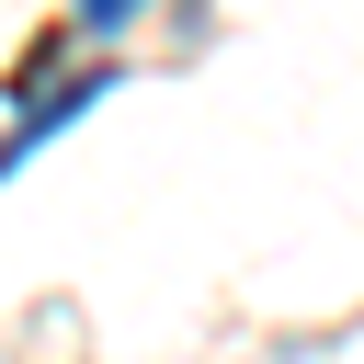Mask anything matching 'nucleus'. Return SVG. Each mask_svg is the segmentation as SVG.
<instances>
[{
    "mask_svg": "<svg viewBox=\"0 0 364 364\" xmlns=\"http://www.w3.org/2000/svg\"><path fill=\"white\" fill-rule=\"evenodd\" d=\"M125 11H136V0H80V23H91V34H114Z\"/></svg>",
    "mask_w": 364,
    "mask_h": 364,
    "instance_id": "1",
    "label": "nucleus"
}]
</instances>
